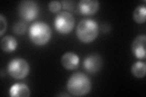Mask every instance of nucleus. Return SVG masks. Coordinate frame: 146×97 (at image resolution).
I'll return each mask as SVG.
<instances>
[{
    "mask_svg": "<svg viewBox=\"0 0 146 97\" xmlns=\"http://www.w3.org/2000/svg\"><path fill=\"white\" fill-rule=\"evenodd\" d=\"M27 29V25L23 21H18L12 26V31L17 35H21L25 33Z\"/></svg>",
    "mask_w": 146,
    "mask_h": 97,
    "instance_id": "2eb2a0df",
    "label": "nucleus"
},
{
    "mask_svg": "<svg viewBox=\"0 0 146 97\" xmlns=\"http://www.w3.org/2000/svg\"><path fill=\"white\" fill-rule=\"evenodd\" d=\"M17 47V40L12 36H5L1 40V48L4 52H12L15 51Z\"/></svg>",
    "mask_w": 146,
    "mask_h": 97,
    "instance_id": "f8f14e48",
    "label": "nucleus"
},
{
    "mask_svg": "<svg viewBox=\"0 0 146 97\" xmlns=\"http://www.w3.org/2000/svg\"><path fill=\"white\" fill-rule=\"evenodd\" d=\"M62 7L61 2L58 1H52L48 4V9L50 12L52 13H57L60 12Z\"/></svg>",
    "mask_w": 146,
    "mask_h": 97,
    "instance_id": "dca6fc26",
    "label": "nucleus"
},
{
    "mask_svg": "<svg viewBox=\"0 0 146 97\" xmlns=\"http://www.w3.org/2000/svg\"><path fill=\"white\" fill-rule=\"evenodd\" d=\"M99 2L97 0H80L78 3V10L83 15H92L99 9Z\"/></svg>",
    "mask_w": 146,
    "mask_h": 97,
    "instance_id": "1a4fd4ad",
    "label": "nucleus"
},
{
    "mask_svg": "<svg viewBox=\"0 0 146 97\" xmlns=\"http://www.w3.org/2000/svg\"><path fill=\"white\" fill-rule=\"evenodd\" d=\"M67 90L74 96L87 95L91 89V81L85 73L79 72L73 73L66 83Z\"/></svg>",
    "mask_w": 146,
    "mask_h": 97,
    "instance_id": "f257e3e1",
    "label": "nucleus"
},
{
    "mask_svg": "<svg viewBox=\"0 0 146 97\" xmlns=\"http://www.w3.org/2000/svg\"><path fill=\"white\" fill-rule=\"evenodd\" d=\"M54 24L57 32L60 34L66 35L70 34L74 29L75 19L70 12L62 11L55 17Z\"/></svg>",
    "mask_w": 146,
    "mask_h": 97,
    "instance_id": "39448f33",
    "label": "nucleus"
},
{
    "mask_svg": "<svg viewBox=\"0 0 146 97\" xmlns=\"http://www.w3.org/2000/svg\"><path fill=\"white\" fill-rule=\"evenodd\" d=\"M99 34V24L94 20L85 18L77 24L76 35L84 43H90L97 38Z\"/></svg>",
    "mask_w": 146,
    "mask_h": 97,
    "instance_id": "7ed1b4c3",
    "label": "nucleus"
},
{
    "mask_svg": "<svg viewBox=\"0 0 146 97\" xmlns=\"http://www.w3.org/2000/svg\"><path fill=\"white\" fill-rule=\"evenodd\" d=\"M39 11L38 4L32 0L22 1L18 7V14L26 22H31L35 20L39 15Z\"/></svg>",
    "mask_w": 146,
    "mask_h": 97,
    "instance_id": "423d86ee",
    "label": "nucleus"
},
{
    "mask_svg": "<svg viewBox=\"0 0 146 97\" xmlns=\"http://www.w3.org/2000/svg\"><path fill=\"white\" fill-rule=\"evenodd\" d=\"M63 7L65 10L72 11L74 8L75 2L73 1H62L61 2Z\"/></svg>",
    "mask_w": 146,
    "mask_h": 97,
    "instance_id": "a211bd4d",
    "label": "nucleus"
},
{
    "mask_svg": "<svg viewBox=\"0 0 146 97\" xmlns=\"http://www.w3.org/2000/svg\"><path fill=\"white\" fill-rule=\"evenodd\" d=\"M29 36L33 44L38 46H43L51 40L52 30L46 22L37 21L30 26Z\"/></svg>",
    "mask_w": 146,
    "mask_h": 97,
    "instance_id": "f03ea898",
    "label": "nucleus"
},
{
    "mask_svg": "<svg viewBox=\"0 0 146 97\" xmlns=\"http://www.w3.org/2000/svg\"><path fill=\"white\" fill-rule=\"evenodd\" d=\"M9 95L12 97H28L31 95V91L29 87L26 84L16 83L11 87Z\"/></svg>",
    "mask_w": 146,
    "mask_h": 97,
    "instance_id": "9b49d317",
    "label": "nucleus"
},
{
    "mask_svg": "<svg viewBox=\"0 0 146 97\" xmlns=\"http://www.w3.org/2000/svg\"><path fill=\"white\" fill-rule=\"evenodd\" d=\"M7 70L11 77L17 80H20L23 79L29 74L30 66L25 59L15 58L9 62Z\"/></svg>",
    "mask_w": 146,
    "mask_h": 97,
    "instance_id": "20e7f679",
    "label": "nucleus"
},
{
    "mask_svg": "<svg viewBox=\"0 0 146 97\" xmlns=\"http://www.w3.org/2000/svg\"><path fill=\"white\" fill-rule=\"evenodd\" d=\"M134 21L138 24H143L146 21V7L144 4L137 6L133 11Z\"/></svg>",
    "mask_w": 146,
    "mask_h": 97,
    "instance_id": "4468645a",
    "label": "nucleus"
},
{
    "mask_svg": "<svg viewBox=\"0 0 146 97\" xmlns=\"http://www.w3.org/2000/svg\"><path fill=\"white\" fill-rule=\"evenodd\" d=\"M131 72L137 78H144L146 72L145 63L141 61L135 62L131 67Z\"/></svg>",
    "mask_w": 146,
    "mask_h": 97,
    "instance_id": "ddd939ff",
    "label": "nucleus"
},
{
    "mask_svg": "<svg viewBox=\"0 0 146 97\" xmlns=\"http://www.w3.org/2000/svg\"><path fill=\"white\" fill-rule=\"evenodd\" d=\"M79 63V57L76 53L72 52H66L61 58L62 65L66 70H74L78 67Z\"/></svg>",
    "mask_w": 146,
    "mask_h": 97,
    "instance_id": "9d476101",
    "label": "nucleus"
},
{
    "mask_svg": "<svg viewBox=\"0 0 146 97\" xmlns=\"http://www.w3.org/2000/svg\"><path fill=\"white\" fill-rule=\"evenodd\" d=\"M7 26V20L3 14H0V36H2L6 31Z\"/></svg>",
    "mask_w": 146,
    "mask_h": 97,
    "instance_id": "f3484780",
    "label": "nucleus"
},
{
    "mask_svg": "<svg viewBox=\"0 0 146 97\" xmlns=\"http://www.w3.org/2000/svg\"><path fill=\"white\" fill-rule=\"evenodd\" d=\"M103 60L98 54H91L86 57L84 60L83 66L86 72L89 73H96L102 68Z\"/></svg>",
    "mask_w": 146,
    "mask_h": 97,
    "instance_id": "0eeeda50",
    "label": "nucleus"
},
{
    "mask_svg": "<svg viewBox=\"0 0 146 97\" xmlns=\"http://www.w3.org/2000/svg\"><path fill=\"white\" fill-rule=\"evenodd\" d=\"M146 36L140 35L134 39L131 44V50L135 57L139 59H145Z\"/></svg>",
    "mask_w": 146,
    "mask_h": 97,
    "instance_id": "6e6552de",
    "label": "nucleus"
}]
</instances>
